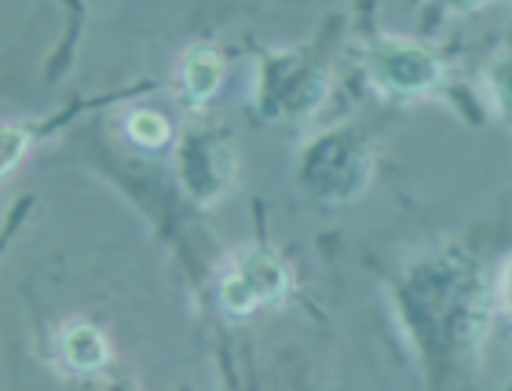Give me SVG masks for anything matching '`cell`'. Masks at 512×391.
<instances>
[{"mask_svg":"<svg viewBox=\"0 0 512 391\" xmlns=\"http://www.w3.org/2000/svg\"><path fill=\"white\" fill-rule=\"evenodd\" d=\"M374 150L352 125L326 128L297 154V183L322 205H352L370 187Z\"/></svg>","mask_w":512,"mask_h":391,"instance_id":"cell-1","label":"cell"},{"mask_svg":"<svg viewBox=\"0 0 512 391\" xmlns=\"http://www.w3.org/2000/svg\"><path fill=\"white\" fill-rule=\"evenodd\" d=\"M330 77L311 55L282 48L260 59L256 74V110L267 121H308L326 103Z\"/></svg>","mask_w":512,"mask_h":391,"instance_id":"cell-2","label":"cell"},{"mask_svg":"<svg viewBox=\"0 0 512 391\" xmlns=\"http://www.w3.org/2000/svg\"><path fill=\"white\" fill-rule=\"evenodd\" d=\"M289 267L271 245H242L227 256L220 282H216V304L227 318H249L264 307L282 304L289 296Z\"/></svg>","mask_w":512,"mask_h":391,"instance_id":"cell-3","label":"cell"},{"mask_svg":"<svg viewBox=\"0 0 512 391\" xmlns=\"http://www.w3.org/2000/svg\"><path fill=\"white\" fill-rule=\"evenodd\" d=\"M366 77L381 96L414 103V99H428L432 92H439L447 66L428 44L414 37L381 33L366 52Z\"/></svg>","mask_w":512,"mask_h":391,"instance_id":"cell-4","label":"cell"},{"mask_svg":"<svg viewBox=\"0 0 512 391\" xmlns=\"http://www.w3.org/2000/svg\"><path fill=\"white\" fill-rule=\"evenodd\" d=\"M176 176L198 205L220 201L238 176V154L231 136L216 125L187 128L176 147Z\"/></svg>","mask_w":512,"mask_h":391,"instance_id":"cell-5","label":"cell"},{"mask_svg":"<svg viewBox=\"0 0 512 391\" xmlns=\"http://www.w3.org/2000/svg\"><path fill=\"white\" fill-rule=\"evenodd\" d=\"M227 77L224 55L209 48V44H194L180 59V96L191 110H202L205 103H213L220 85Z\"/></svg>","mask_w":512,"mask_h":391,"instance_id":"cell-6","label":"cell"},{"mask_svg":"<svg viewBox=\"0 0 512 391\" xmlns=\"http://www.w3.org/2000/svg\"><path fill=\"white\" fill-rule=\"evenodd\" d=\"M59 359L77 377H96L110 366V340L92 322H66L59 333Z\"/></svg>","mask_w":512,"mask_h":391,"instance_id":"cell-7","label":"cell"},{"mask_svg":"<svg viewBox=\"0 0 512 391\" xmlns=\"http://www.w3.org/2000/svg\"><path fill=\"white\" fill-rule=\"evenodd\" d=\"M125 136L143 150H161L172 143V125L161 110L139 106V110H132V114L125 117Z\"/></svg>","mask_w":512,"mask_h":391,"instance_id":"cell-8","label":"cell"},{"mask_svg":"<svg viewBox=\"0 0 512 391\" xmlns=\"http://www.w3.org/2000/svg\"><path fill=\"white\" fill-rule=\"evenodd\" d=\"M483 88H487V96H491L494 114L502 117L505 125H512V55H502V59H494V63L487 66Z\"/></svg>","mask_w":512,"mask_h":391,"instance_id":"cell-9","label":"cell"},{"mask_svg":"<svg viewBox=\"0 0 512 391\" xmlns=\"http://www.w3.org/2000/svg\"><path fill=\"white\" fill-rule=\"evenodd\" d=\"M26 147H30V128L15 125V121H8L4 125V172H15V165H19V158L26 154Z\"/></svg>","mask_w":512,"mask_h":391,"instance_id":"cell-10","label":"cell"},{"mask_svg":"<svg viewBox=\"0 0 512 391\" xmlns=\"http://www.w3.org/2000/svg\"><path fill=\"white\" fill-rule=\"evenodd\" d=\"M502 304H505V311L512 315V260L505 264V271H502Z\"/></svg>","mask_w":512,"mask_h":391,"instance_id":"cell-11","label":"cell"}]
</instances>
